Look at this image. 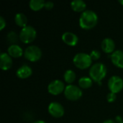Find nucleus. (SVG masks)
<instances>
[{"label":"nucleus","mask_w":123,"mask_h":123,"mask_svg":"<svg viewBox=\"0 0 123 123\" xmlns=\"http://www.w3.org/2000/svg\"><path fill=\"white\" fill-rule=\"evenodd\" d=\"M98 23V16L92 10L86 9L82 12L79 17V26L84 30L93 29Z\"/></svg>","instance_id":"obj_1"},{"label":"nucleus","mask_w":123,"mask_h":123,"mask_svg":"<svg viewBox=\"0 0 123 123\" xmlns=\"http://www.w3.org/2000/svg\"><path fill=\"white\" fill-rule=\"evenodd\" d=\"M107 74V68L102 63H97L93 64L89 69L90 78L95 82L99 83L105 78Z\"/></svg>","instance_id":"obj_2"},{"label":"nucleus","mask_w":123,"mask_h":123,"mask_svg":"<svg viewBox=\"0 0 123 123\" xmlns=\"http://www.w3.org/2000/svg\"><path fill=\"white\" fill-rule=\"evenodd\" d=\"M73 62L74 66L81 70L91 68L92 63V59L89 54L85 53H79L76 54L73 58Z\"/></svg>","instance_id":"obj_3"},{"label":"nucleus","mask_w":123,"mask_h":123,"mask_svg":"<svg viewBox=\"0 0 123 123\" xmlns=\"http://www.w3.org/2000/svg\"><path fill=\"white\" fill-rule=\"evenodd\" d=\"M36 36H37L36 30L35 29V27H33L31 25H27L22 28L19 35V40L25 44H28L33 42L36 38Z\"/></svg>","instance_id":"obj_4"},{"label":"nucleus","mask_w":123,"mask_h":123,"mask_svg":"<svg viewBox=\"0 0 123 123\" xmlns=\"http://www.w3.org/2000/svg\"><path fill=\"white\" fill-rule=\"evenodd\" d=\"M63 93L65 97L70 101L79 100L83 94L81 88L73 84H68V86H66Z\"/></svg>","instance_id":"obj_5"},{"label":"nucleus","mask_w":123,"mask_h":123,"mask_svg":"<svg viewBox=\"0 0 123 123\" xmlns=\"http://www.w3.org/2000/svg\"><path fill=\"white\" fill-rule=\"evenodd\" d=\"M25 58L31 62H36L42 57L41 49L36 45L28 46L24 51Z\"/></svg>","instance_id":"obj_6"},{"label":"nucleus","mask_w":123,"mask_h":123,"mask_svg":"<svg viewBox=\"0 0 123 123\" xmlns=\"http://www.w3.org/2000/svg\"><path fill=\"white\" fill-rule=\"evenodd\" d=\"M110 92L117 94L123 89V79L118 76H112L110 78L107 83Z\"/></svg>","instance_id":"obj_7"},{"label":"nucleus","mask_w":123,"mask_h":123,"mask_svg":"<svg viewBox=\"0 0 123 123\" xmlns=\"http://www.w3.org/2000/svg\"><path fill=\"white\" fill-rule=\"evenodd\" d=\"M65 89H66V86H65L64 83L59 79L53 80L48 86V92L50 94L54 95V96L59 95L62 92H64Z\"/></svg>","instance_id":"obj_8"},{"label":"nucleus","mask_w":123,"mask_h":123,"mask_svg":"<svg viewBox=\"0 0 123 123\" xmlns=\"http://www.w3.org/2000/svg\"><path fill=\"white\" fill-rule=\"evenodd\" d=\"M48 113L55 118H60L64 115V107L61 104L57 102H52L49 104L48 107Z\"/></svg>","instance_id":"obj_9"},{"label":"nucleus","mask_w":123,"mask_h":123,"mask_svg":"<svg viewBox=\"0 0 123 123\" xmlns=\"http://www.w3.org/2000/svg\"><path fill=\"white\" fill-rule=\"evenodd\" d=\"M62 40L69 46H75L79 42L78 36L71 32H66L62 35Z\"/></svg>","instance_id":"obj_10"},{"label":"nucleus","mask_w":123,"mask_h":123,"mask_svg":"<svg viewBox=\"0 0 123 123\" xmlns=\"http://www.w3.org/2000/svg\"><path fill=\"white\" fill-rule=\"evenodd\" d=\"M12 66V57L7 53H1L0 55V68L3 71H8Z\"/></svg>","instance_id":"obj_11"},{"label":"nucleus","mask_w":123,"mask_h":123,"mask_svg":"<svg viewBox=\"0 0 123 123\" xmlns=\"http://www.w3.org/2000/svg\"><path fill=\"white\" fill-rule=\"evenodd\" d=\"M101 47L102 50L108 54H112L115 51V43L112 38L110 37H106L102 40Z\"/></svg>","instance_id":"obj_12"},{"label":"nucleus","mask_w":123,"mask_h":123,"mask_svg":"<svg viewBox=\"0 0 123 123\" xmlns=\"http://www.w3.org/2000/svg\"><path fill=\"white\" fill-rule=\"evenodd\" d=\"M111 61L116 67L123 68V51L117 50L110 55Z\"/></svg>","instance_id":"obj_13"},{"label":"nucleus","mask_w":123,"mask_h":123,"mask_svg":"<svg viewBox=\"0 0 123 123\" xmlns=\"http://www.w3.org/2000/svg\"><path fill=\"white\" fill-rule=\"evenodd\" d=\"M32 74V69L30 66H28L27 64H24V65L21 66L16 71L17 76L22 79H27Z\"/></svg>","instance_id":"obj_14"},{"label":"nucleus","mask_w":123,"mask_h":123,"mask_svg":"<svg viewBox=\"0 0 123 123\" xmlns=\"http://www.w3.org/2000/svg\"><path fill=\"white\" fill-rule=\"evenodd\" d=\"M7 53L12 58H20L23 55V50L17 44L11 45L7 49Z\"/></svg>","instance_id":"obj_15"},{"label":"nucleus","mask_w":123,"mask_h":123,"mask_svg":"<svg viewBox=\"0 0 123 123\" xmlns=\"http://www.w3.org/2000/svg\"><path fill=\"white\" fill-rule=\"evenodd\" d=\"M71 9L76 12H84L86 8V4L82 0H74L71 2Z\"/></svg>","instance_id":"obj_16"},{"label":"nucleus","mask_w":123,"mask_h":123,"mask_svg":"<svg viewBox=\"0 0 123 123\" xmlns=\"http://www.w3.org/2000/svg\"><path fill=\"white\" fill-rule=\"evenodd\" d=\"M14 22L17 25L23 28V27L27 26L28 20H27V16L25 14L19 12V13L16 14V15L14 17Z\"/></svg>","instance_id":"obj_17"},{"label":"nucleus","mask_w":123,"mask_h":123,"mask_svg":"<svg viewBox=\"0 0 123 123\" xmlns=\"http://www.w3.org/2000/svg\"><path fill=\"white\" fill-rule=\"evenodd\" d=\"M93 80L90 77H81L79 80V85L81 89H89L92 86Z\"/></svg>","instance_id":"obj_18"},{"label":"nucleus","mask_w":123,"mask_h":123,"mask_svg":"<svg viewBox=\"0 0 123 123\" xmlns=\"http://www.w3.org/2000/svg\"><path fill=\"white\" fill-rule=\"evenodd\" d=\"M45 1L43 0H31L29 2L30 8L33 11H39L45 6Z\"/></svg>","instance_id":"obj_19"},{"label":"nucleus","mask_w":123,"mask_h":123,"mask_svg":"<svg viewBox=\"0 0 123 123\" xmlns=\"http://www.w3.org/2000/svg\"><path fill=\"white\" fill-rule=\"evenodd\" d=\"M63 79L66 83H68V84H71L73 82H74V81L76 79L75 71H74L73 70H71V69L66 70L64 73Z\"/></svg>","instance_id":"obj_20"},{"label":"nucleus","mask_w":123,"mask_h":123,"mask_svg":"<svg viewBox=\"0 0 123 123\" xmlns=\"http://www.w3.org/2000/svg\"><path fill=\"white\" fill-rule=\"evenodd\" d=\"M18 38H19V37H18L17 34L15 32H14V31L9 32L7 34V36H6V39H7L8 42L12 43V45L16 44V43L18 40Z\"/></svg>","instance_id":"obj_21"},{"label":"nucleus","mask_w":123,"mask_h":123,"mask_svg":"<svg viewBox=\"0 0 123 123\" xmlns=\"http://www.w3.org/2000/svg\"><path fill=\"white\" fill-rule=\"evenodd\" d=\"M89 55H90V57L92 58V61H93V60L96 61V60H98V59L100 58V57H101V53H100V52H99V50H93L91 51Z\"/></svg>","instance_id":"obj_22"},{"label":"nucleus","mask_w":123,"mask_h":123,"mask_svg":"<svg viewBox=\"0 0 123 123\" xmlns=\"http://www.w3.org/2000/svg\"><path fill=\"white\" fill-rule=\"evenodd\" d=\"M116 99H117V95H116V94L112 93V92H110V93L107 94V102H110V103L114 102L116 100Z\"/></svg>","instance_id":"obj_23"},{"label":"nucleus","mask_w":123,"mask_h":123,"mask_svg":"<svg viewBox=\"0 0 123 123\" xmlns=\"http://www.w3.org/2000/svg\"><path fill=\"white\" fill-rule=\"evenodd\" d=\"M53 6H54V4H53V2L50 1H45L44 8H45V9H46L47 10H50V9H53Z\"/></svg>","instance_id":"obj_24"},{"label":"nucleus","mask_w":123,"mask_h":123,"mask_svg":"<svg viewBox=\"0 0 123 123\" xmlns=\"http://www.w3.org/2000/svg\"><path fill=\"white\" fill-rule=\"evenodd\" d=\"M6 20L4 19V18L3 17H0V30H4V28L6 27Z\"/></svg>","instance_id":"obj_25"},{"label":"nucleus","mask_w":123,"mask_h":123,"mask_svg":"<svg viewBox=\"0 0 123 123\" xmlns=\"http://www.w3.org/2000/svg\"><path fill=\"white\" fill-rule=\"evenodd\" d=\"M115 121L117 122V123H123V118L120 117V116H117L116 117H115Z\"/></svg>","instance_id":"obj_26"},{"label":"nucleus","mask_w":123,"mask_h":123,"mask_svg":"<svg viewBox=\"0 0 123 123\" xmlns=\"http://www.w3.org/2000/svg\"><path fill=\"white\" fill-rule=\"evenodd\" d=\"M102 123H116V122L114 121L113 120H107L104 121Z\"/></svg>","instance_id":"obj_27"},{"label":"nucleus","mask_w":123,"mask_h":123,"mask_svg":"<svg viewBox=\"0 0 123 123\" xmlns=\"http://www.w3.org/2000/svg\"><path fill=\"white\" fill-rule=\"evenodd\" d=\"M46 123L45 121H43V120H37V121H35V123Z\"/></svg>","instance_id":"obj_28"},{"label":"nucleus","mask_w":123,"mask_h":123,"mask_svg":"<svg viewBox=\"0 0 123 123\" xmlns=\"http://www.w3.org/2000/svg\"><path fill=\"white\" fill-rule=\"evenodd\" d=\"M118 1H119L120 4H121L122 5H123V0H119Z\"/></svg>","instance_id":"obj_29"},{"label":"nucleus","mask_w":123,"mask_h":123,"mask_svg":"<svg viewBox=\"0 0 123 123\" xmlns=\"http://www.w3.org/2000/svg\"></svg>","instance_id":"obj_30"}]
</instances>
